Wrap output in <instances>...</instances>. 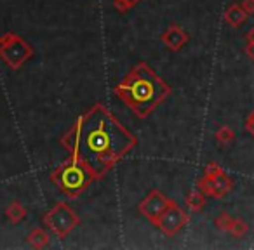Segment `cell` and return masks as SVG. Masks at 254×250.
<instances>
[{
    "mask_svg": "<svg viewBox=\"0 0 254 250\" xmlns=\"http://www.w3.org/2000/svg\"><path fill=\"white\" fill-rule=\"evenodd\" d=\"M75 139L78 158L96 172H105L132 145L131 136L101 106L84 116Z\"/></svg>",
    "mask_w": 254,
    "mask_h": 250,
    "instance_id": "1",
    "label": "cell"
},
{
    "mask_svg": "<svg viewBox=\"0 0 254 250\" xmlns=\"http://www.w3.org/2000/svg\"><path fill=\"white\" fill-rule=\"evenodd\" d=\"M120 92H124L129 104L139 115H146L150 111V108H153L167 94V87L155 75L150 73L146 68L141 66L122 85Z\"/></svg>",
    "mask_w": 254,
    "mask_h": 250,
    "instance_id": "2",
    "label": "cell"
},
{
    "mask_svg": "<svg viewBox=\"0 0 254 250\" xmlns=\"http://www.w3.org/2000/svg\"><path fill=\"white\" fill-rule=\"evenodd\" d=\"M89 179L91 176H89L87 169L80 163H68V165L61 167V170L56 174L58 184L70 195H77L80 190H84Z\"/></svg>",
    "mask_w": 254,
    "mask_h": 250,
    "instance_id": "3",
    "label": "cell"
},
{
    "mask_svg": "<svg viewBox=\"0 0 254 250\" xmlns=\"http://www.w3.org/2000/svg\"><path fill=\"white\" fill-rule=\"evenodd\" d=\"M185 222H187V215H185L180 208L166 210V214H164L162 219H160V226H162V229H166L167 233L178 231Z\"/></svg>",
    "mask_w": 254,
    "mask_h": 250,
    "instance_id": "4",
    "label": "cell"
},
{
    "mask_svg": "<svg viewBox=\"0 0 254 250\" xmlns=\"http://www.w3.org/2000/svg\"><path fill=\"white\" fill-rule=\"evenodd\" d=\"M73 221H75L73 215L63 207L56 208V210L49 215V226L60 233H64L66 229H70L71 224H73Z\"/></svg>",
    "mask_w": 254,
    "mask_h": 250,
    "instance_id": "5",
    "label": "cell"
},
{
    "mask_svg": "<svg viewBox=\"0 0 254 250\" xmlns=\"http://www.w3.org/2000/svg\"><path fill=\"white\" fill-rule=\"evenodd\" d=\"M209 179H211V195H214L216 198H223V195L232 190V179L225 172H219L218 176L209 177Z\"/></svg>",
    "mask_w": 254,
    "mask_h": 250,
    "instance_id": "6",
    "label": "cell"
},
{
    "mask_svg": "<svg viewBox=\"0 0 254 250\" xmlns=\"http://www.w3.org/2000/svg\"><path fill=\"white\" fill-rule=\"evenodd\" d=\"M247 18H249V14H247L246 11H244L242 5H232V7L226 9L225 12V21L228 23L230 26H240L244 25V23L247 21Z\"/></svg>",
    "mask_w": 254,
    "mask_h": 250,
    "instance_id": "7",
    "label": "cell"
},
{
    "mask_svg": "<svg viewBox=\"0 0 254 250\" xmlns=\"http://www.w3.org/2000/svg\"><path fill=\"white\" fill-rule=\"evenodd\" d=\"M247 231H249V224H247L246 221H242V219H233L232 226H230V233H232L235 238L244 236Z\"/></svg>",
    "mask_w": 254,
    "mask_h": 250,
    "instance_id": "8",
    "label": "cell"
},
{
    "mask_svg": "<svg viewBox=\"0 0 254 250\" xmlns=\"http://www.w3.org/2000/svg\"><path fill=\"white\" fill-rule=\"evenodd\" d=\"M216 139H218L221 145H228V143H232L233 139H235V132L230 127H221L218 131V134H216Z\"/></svg>",
    "mask_w": 254,
    "mask_h": 250,
    "instance_id": "9",
    "label": "cell"
},
{
    "mask_svg": "<svg viewBox=\"0 0 254 250\" xmlns=\"http://www.w3.org/2000/svg\"><path fill=\"white\" fill-rule=\"evenodd\" d=\"M185 40H187V37H185V33L181 32V30H178V28H174L173 32H171V35H167V42H169L173 47H180V46H183Z\"/></svg>",
    "mask_w": 254,
    "mask_h": 250,
    "instance_id": "10",
    "label": "cell"
},
{
    "mask_svg": "<svg viewBox=\"0 0 254 250\" xmlns=\"http://www.w3.org/2000/svg\"><path fill=\"white\" fill-rule=\"evenodd\" d=\"M232 222H233V219L230 217L226 212H223V214L219 215L218 219H216V224H218V228L219 229H225V231H230V226H232Z\"/></svg>",
    "mask_w": 254,
    "mask_h": 250,
    "instance_id": "11",
    "label": "cell"
},
{
    "mask_svg": "<svg viewBox=\"0 0 254 250\" xmlns=\"http://www.w3.org/2000/svg\"><path fill=\"white\" fill-rule=\"evenodd\" d=\"M188 203H190V207L191 208H195V210H197V208H200L202 205H204V197H202V195H191L190 197V200H188Z\"/></svg>",
    "mask_w": 254,
    "mask_h": 250,
    "instance_id": "12",
    "label": "cell"
},
{
    "mask_svg": "<svg viewBox=\"0 0 254 250\" xmlns=\"http://www.w3.org/2000/svg\"><path fill=\"white\" fill-rule=\"evenodd\" d=\"M246 131L249 132L251 136H254V111H251L246 118Z\"/></svg>",
    "mask_w": 254,
    "mask_h": 250,
    "instance_id": "13",
    "label": "cell"
},
{
    "mask_svg": "<svg viewBox=\"0 0 254 250\" xmlns=\"http://www.w3.org/2000/svg\"><path fill=\"white\" fill-rule=\"evenodd\" d=\"M242 7H244V11H246L249 16L254 14V0H244Z\"/></svg>",
    "mask_w": 254,
    "mask_h": 250,
    "instance_id": "14",
    "label": "cell"
},
{
    "mask_svg": "<svg viewBox=\"0 0 254 250\" xmlns=\"http://www.w3.org/2000/svg\"><path fill=\"white\" fill-rule=\"evenodd\" d=\"M246 52H247V56L251 57V61H254V42L247 44V47H246Z\"/></svg>",
    "mask_w": 254,
    "mask_h": 250,
    "instance_id": "15",
    "label": "cell"
},
{
    "mask_svg": "<svg viewBox=\"0 0 254 250\" xmlns=\"http://www.w3.org/2000/svg\"><path fill=\"white\" fill-rule=\"evenodd\" d=\"M247 44H251V42H254V28H251L249 30V33H247Z\"/></svg>",
    "mask_w": 254,
    "mask_h": 250,
    "instance_id": "16",
    "label": "cell"
}]
</instances>
